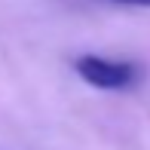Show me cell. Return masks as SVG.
Segmentation results:
<instances>
[{"label": "cell", "instance_id": "6da1fadb", "mask_svg": "<svg viewBox=\"0 0 150 150\" xmlns=\"http://www.w3.org/2000/svg\"><path fill=\"white\" fill-rule=\"evenodd\" d=\"M74 71L83 83L95 86V89H107V92L129 89L138 80V67L132 61H117L104 55H80L74 61Z\"/></svg>", "mask_w": 150, "mask_h": 150}, {"label": "cell", "instance_id": "7a4b0ae2", "mask_svg": "<svg viewBox=\"0 0 150 150\" xmlns=\"http://www.w3.org/2000/svg\"><path fill=\"white\" fill-rule=\"evenodd\" d=\"M113 3H120V6H147L150 9V0H113Z\"/></svg>", "mask_w": 150, "mask_h": 150}]
</instances>
